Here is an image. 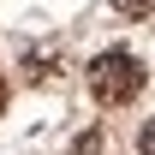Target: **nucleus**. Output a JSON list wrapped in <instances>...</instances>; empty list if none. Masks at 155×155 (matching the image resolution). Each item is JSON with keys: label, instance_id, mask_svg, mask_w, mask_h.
I'll return each mask as SVG.
<instances>
[{"label": "nucleus", "instance_id": "obj_4", "mask_svg": "<svg viewBox=\"0 0 155 155\" xmlns=\"http://www.w3.org/2000/svg\"><path fill=\"white\" fill-rule=\"evenodd\" d=\"M137 155H155V119L143 125V131H137Z\"/></svg>", "mask_w": 155, "mask_h": 155}, {"label": "nucleus", "instance_id": "obj_1", "mask_svg": "<svg viewBox=\"0 0 155 155\" xmlns=\"http://www.w3.org/2000/svg\"><path fill=\"white\" fill-rule=\"evenodd\" d=\"M143 60L131 54V48H107V54H96V66H90V96L101 101V107H125V101L143 96Z\"/></svg>", "mask_w": 155, "mask_h": 155}, {"label": "nucleus", "instance_id": "obj_2", "mask_svg": "<svg viewBox=\"0 0 155 155\" xmlns=\"http://www.w3.org/2000/svg\"><path fill=\"white\" fill-rule=\"evenodd\" d=\"M114 12H119V18H149L155 0H114Z\"/></svg>", "mask_w": 155, "mask_h": 155}, {"label": "nucleus", "instance_id": "obj_3", "mask_svg": "<svg viewBox=\"0 0 155 155\" xmlns=\"http://www.w3.org/2000/svg\"><path fill=\"white\" fill-rule=\"evenodd\" d=\"M72 155H101V137H96V131H90V137H78V143H72Z\"/></svg>", "mask_w": 155, "mask_h": 155}, {"label": "nucleus", "instance_id": "obj_5", "mask_svg": "<svg viewBox=\"0 0 155 155\" xmlns=\"http://www.w3.org/2000/svg\"><path fill=\"white\" fill-rule=\"evenodd\" d=\"M0 114H6V84H0Z\"/></svg>", "mask_w": 155, "mask_h": 155}]
</instances>
